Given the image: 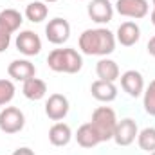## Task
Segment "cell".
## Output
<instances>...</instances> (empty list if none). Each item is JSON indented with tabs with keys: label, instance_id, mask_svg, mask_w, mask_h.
Instances as JSON below:
<instances>
[{
	"label": "cell",
	"instance_id": "6da1fadb",
	"mask_svg": "<svg viewBox=\"0 0 155 155\" xmlns=\"http://www.w3.org/2000/svg\"><path fill=\"white\" fill-rule=\"evenodd\" d=\"M116 35L105 27H97V29H85L79 40V51L87 56H101L107 58L108 54H112L116 51Z\"/></svg>",
	"mask_w": 155,
	"mask_h": 155
},
{
	"label": "cell",
	"instance_id": "7a4b0ae2",
	"mask_svg": "<svg viewBox=\"0 0 155 155\" xmlns=\"http://www.w3.org/2000/svg\"><path fill=\"white\" fill-rule=\"evenodd\" d=\"M47 65L54 72L63 74H78L83 67V56L72 47L54 49L47 56Z\"/></svg>",
	"mask_w": 155,
	"mask_h": 155
},
{
	"label": "cell",
	"instance_id": "3957f363",
	"mask_svg": "<svg viewBox=\"0 0 155 155\" xmlns=\"http://www.w3.org/2000/svg\"><path fill=\"white\" fill-rule=\"evenodd\" d=\"M90 124L97 132L101 143L110 141L114 137V132H116V126H117V116L114 112V108H110V107H97L92 112Z\"/></svg>",
	"mask_w": 155,
	"mask_h": 155
},
{
	"label": "cell",
	"instance_id": "277c9868",
	"mask_svg": "<svg viewBox=\"0 0 155 155\" xmlns=\"http://www.w3.org/2000/svg\"><path fill=\"white\" fill-rule=\"evenodd\" d=\"M25 126V116L16 107H5L0 110V130L7 135L22 132Z\"/></svg>",
	"mask_w": 155,
	"mask_h": 155
},
{
	"label": "cell",
	"instance_id": "5b68a950",
	"mask_svg": "<svg viewBox=\"0 0 155 155\" xmlns=\"http://www.w3.org/2000/svg\"><path fill=\"white\" fill-rule=\"evenodd\" d=\"M45 36L54 45H63L71 38V24L65 18L56 16V18L49 20V24L45 25Z\"/></svg>",
	"mask_w": 155,
	"mask_h": 155
},
{
	"label": "cell",
	"instance_id": "8992f818",
	"mask_svg": "<svg viewBox=\"0 0 155 155\" xmlns=\"http://www.w3.org/2000/svg\"><path fill=\"white\" fill-rule=\"evenodd\" d=\"M114 9L121 16L141 20L148 15L150 5H148V0H117Z\"/></svg>",
	"mask_w": 155,
	"mask_h": 155
},
{
	"label": "cell",
	"instance_id": "52a82bcc",
	"mask_svg": "<svg viewBox=\"0 0 155 155\" xmlns=\"http://www.w3.org/2000/svg\"><path fill=\"white\" fill-rule=\"evenodd\" d=\"M137 134H139L137 123L132 117H124V119L117 121L116 132H114V137L112 139L116 141L117 146H130L137 139Z\"/></svg>",
	"mask_w": 155,
	"mask_h": 155
},
{
	"label": "cell",
	"instance_id": "ba28073f",
	"mask_svg": "<svg viewBox=\"0 0 155 155\" xmlns=\"http://www.w3.org/2000/svg\"><path fill=\"white\" fill-rule=\"evenodd\" d=\"M69 108H71V105H69L67 96L58 94V92L51 94L49 99L45 101V116L49 117L51 121H56V123L67 117Z\"/></svg>",
	"mask_w": 155,
	"mask_h": 155
},
{
	"label": "cell",
	"instance_id": "9c48e42d",
	"mask_svg": "<svg viewBox=\"0 0 155 155\" xmlns=\"http://www.w3.org/2000/svg\"><path fill=\"white\" fill-rule=\"evenodd\" d=\"M15 45H16V51L22 52L24 56H36L41 51V40L40 36L35 33V31H22L20 35H16V40H15Z\"/></svg>",
	"mask_w": 155,
	"mask_h": 155
},
{
	"label": "cell",
	"instance_id": "30bf717a",
	"mask_svg": "<svg viewBox=\"0 0 155 155\" xmlns=\"http://www.w3.org/2000/svg\"><path fill=\"white\" fill-rule=\"evenodd\" d=\"M114 5L110 0H90L87 5L88 18L96 24H108L114 18Z\"/></svg>",
	"mask_w": 155,
	"mask_h": 155
},
{
	"label": "cell",
	"instance_id": "8fae6325",
	"mask_svg": "<svg viewBox=\"0 0 155 155\" xmlns=\"http://www.w3.org/2000/svg\"><path fill=\"white\" fill-rule=\"evenodd\" d=\"M121 88L130 96V97H139L144 92V78L139 71H126L121 74Z\"/></svg>",
	"mask_w": 155,
	"mask_h": 155
},
{
	"label": "cell",
	"instance_id": "7c38bea8",
	"mask_svg": "<svg viewBox=\"0 0 155 155\" xmlns=\"http://www.w3.org/2000/svg\"><path fill=\"white\" fill-rule=\"evenodd\" d=\"M7 74L15 81H27L29 78L36 76V67L29 60H13L7 65Z\"/></svg>",
	"mask_w": 155,
	"mask_h": 155
},
{
	"label": "cell",
	"instance_id": "4fadbf2b",
	"mask_svg": "<svg viewBox=\"0 0 155 155\" xmlns=\"http://www.w3.org/2000/svg\"><path fill=\"white\" fill-rule=\"evenodd\" d=\"M141 38V29L135 22H123L119 27H117L116 33V41H119L123 47H132L135 45Z\"/></svg>",
	"mask_w": 155,
	"mask_h": 155
},
{
	"label": "cell",
	"instance_id": "5bb4252c",
	"mask_svg": "<svg viewBox=\"0 0 155 155\" xmlns=\"http://www.w3.org/2000/svg\"><path fill=\"white\" fill-rule=\"evenodd\" d=\"M90 92L94 96V99L101 101V103H112L117 97V87L112 81H103V79H96L90 85Z\"/></svg>",
	"mask_w": 155,
	"mask_h": 155
},
{
	"label": "cell",
	"instance_id": "9a60e30c",
	"mask_svg": "<svg viewBox=\"0 0 155 155\" xmlns=\"http://www.w3.org/2000/svg\"><path fill=\"white\" fill-rule=\"evenodd\" d=\"M71 139H72V130L67 123L58 121L49 128V143L52 146H58V148L67 146L71 143Z\"/></svg>",
	"mask_w": 155,
	"mask_h": 155
},
{
	"label": "cell",
	"instance_id": "2e32d148",
	"mask_svg": "<svg viewBox=\"0 0 155 155\" xmlns=\"http://www.w3.org/2000/svg\"><path fill=\"white\" fill-rule=\"evenodd\" d=\"M22 94H24L27 99H31V101H40V99H43L45 94H47V85H45V81L40 79V78H29V79L24 81V85H22Z\"/></svg>",
	"mask_w": 155,
	"mask_h": 155
},
{
	"label": "cell",
	"instance_id": "e0dca14e",
	"mask_svg": "<svg viewBox=\"0 0 155 155\" xmlns=\"http://www.w3.org/2000/svg\"><path fill=\"white\" fill-rule=\"evenodd\" d=\"M74 137H76L78 144H79L81 148H94V146H97V144L101 143L97 132L94 130V126H92L90 123L81 124V126L78 128V132H76Z\"/></svg>",
	"mask_w": 155,
	"mask_h": 155
},
{
	"label": "cell",
	"instance_id": "ac0fdd59",
	"mask_svg": "<svg viewBox=\"0 0 155 155\" xmlns=\"http://www.w3.org/2000/svg\"><path fill=\"white\" fill-rule=\"evenodd\" d=\"M96 74L99 79H103V81H116L119 79L121 76V72H119V65H117L114 60H110V58H101L97 63H96Z\"/></svg>",
	"mask_w": 155,
	"mask_h": 155
},
{
	"label": "cell",
	"instance_id": "d6986e66",
	"mask_svg": "<svg viewBox=\"0 0 155 155\" xmlns=\"http://www.w3.org/2000/svg\"><path fill=\"white\" fill-rule=\"evenodd\" d=\"M22 22H24V16L20 15V11H16V9H4V11H0V27L5 29L7 33L13 35L15 31H18Z\"/></svg>",
	"mask_w": 155,
	"mask_h": 155
},
{
	"label": "cell",
	"instance_id": "ffe728a7",
	"mask_svg": "<svg viewBox=\"0 0 155 155\" xmlns=\"http://www.w3.org/2000/svg\"><path fill=\"white\" fill-rule=\"evenodd\" d=\"M49 15V7L45 5V2L41 0H35V2H29L25 5V18L33 24H40L47 18Z\"/></svg>",
	"mask_w": 155,
	"mask_h": 155
},
{
	"label": "cell",
	"instance_id": "44dd1931",
	"mask_svg": "<svg viewBox=\"0 0 155 155\" xmlns=\"http://www.w3.org/2000/svg\"><path fill=\"white\" fill-rule=\"evenodd\" d=\"M137 143H139V148L152 153L155 152V128L153 126H146L143 128L139 134H137Z\"/></svg>",
	"mask_w": 155,
	"mask_h": 155
},
{
	"label": "cell",
	"instance_id": "7402d4cb",
	"mask_svg": "<svg viewBox=\"0 0 155 155\" xmlns=\"http://www.w3.org/2000/svg\"><path fill=\"white\" fill-rule=\"evenodd\" d=\"M15 83L11 79H0V107H5L15 97Z\"/></svg>",
	"mask_w": 155,
	"mask_h": 155
},
{
	"label": "cell",
	"instance_id": "603a6c76",
	"mask_svg": "<svg viewBox=\"0 0 155 155\" xmlns=\"http://www.w3.org/2000/svg\"><path fill=\"white\" fill-rule=\"evenodd\" d=\"M144 97H143V107H144V112L155 117V79L150 81V85L146 87V90L143 92Z\"/></svg>",
	"mask_w": 155,
	"mask_h": 155
},
{
	"label": "cell",
	"instance_id": "cb8c5ba5",
	"mask_svg": "<svg viewBox=\"0 0 155 155\" xmlns=\"http://www.w3.org/2000/svg\"><path fill=\"white\" fill-rule=\"evenodd\" d=\"M11 45V33L0 27V52H5Z\"/></svg>",
	"mask_w": 155,
	"mask_h": 155
},
{
	"label": "cell",
	"instance_id": "d4e9b609",
	"mask_svg": "<svg viewBox=\"0 0 155 155\" xmlns=\"http://www.w3.org/2000/svg\"><path fill=\"white\" fill-rule=\"evenodd\" d=\"M13 155H35V152L31 150V148H27V146H22V148H16Z\"/></svg>",
	"mask_w": 155,
	"mask_h": 155
},
{
	"label": "cell",
	"instance_id": "484cf974",
	"mask_svg": "<svg viewBox=\"0 0 155 155\" xmlns=\"http://www.w3.org/2000/svg\"><path fill=\"white\" fill-rule=\"evenodd\" d=\"M146 49H148V54L155 58V36H152V38H150L148 45H146Z\"/></svg>",
	"mask_w": 155,
	"mask_h": 155
},
{
	"label": "cell",
	"instance_id": "4316f807",
	"mask_svg": "<svg viewBox=\"0 0 155 155\" xmlns=\"http://www.w3.org/2000/svg\"><path fill=\"white\" fill-rule=\"evenodd\" d=\"M150 20H152V24L155 25V7L152 9V13H150Z\"/></svg>",
	"mask_w": 155,
	"mask_h": 155
},
{
	"label": "cell",
	"instance_id": "83f0119b",
	"mask_svg": "<svg viewBox=\"0 0 155 155\" xmlns=\"http://www.w3.org/2000/svg\"><path fill=\"white\" fill-rule=\"evenodd\" d=\"M41 2H45V4H52V2H58V0H41Z\"/></svg>",
	"mask_w": 155,
	"mask_h": 155
},
{
	"label": "cell",
	"instance_id": "f1b7e54d",
	"mask_svg": "<svg viewBox=\"0 0 155 155\" xmlns=\"http://www.w3.org/2000/svg\"><path fill=\"white\" fill-rule=\"evenodd\" d=\"M150 155H155V152H152V153H150Z\"/></svg>",
	"mask_w": 155,
	"mask_h": 155
},
{
	"label": "cell",
	"instance_id": "f546056e",
	"mask_svg": "<svg viewBox=\"0 0 155 155\" xmlns=\"http://www.w3.org/2000/svg\"><path fill=\"white\" fill-rule=\"evenodd\" d=\"M153 7H155V0H153Z\"/></svg>",
	"mask_w": 155,
	"mask_h": 155
},
{
	"label": "cell",
	"instance_id": "4dcf8cb0",
	"mask_svg": "<svg viewBox=\"0 0 155 155\" xmlns=\"http://www.w3.org/2000/svg\"><path fill=\"white\" fill-rule=\"evenodd\" d=\"M18 2H22V0H18Z\"/></svg>",
	"mask_w": 155,
	"mask_h": 155
}]
</instances>
